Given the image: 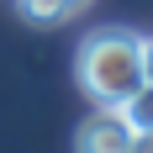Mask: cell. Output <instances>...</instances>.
I'll return each mask as SVG.
<instances>
[{
	"mask_svg": "<svg viewBox=\"0 0 153 153\" xmlns=\"http://www.w3.org/2000/svg\"><path fill=\"white\" fill-rule=\"evenodd\" d=\"M16 5H21V16L37 21V27H63V21L79 16L90 0H16Z\"/></svg>",
	"mask_w": 153,
	"mask_h": 153,
	"instance_id": "3",
	"label": "cell"
},
{
	"mask_svg": "<svg viewBox=\"0 0 153 153\" xmlns=\"http://www.w3.org/2000/svg\"><path fill=\"white\" fill-rule=\"evenodd\" d=\"M122 116L132 122V132H153V85H137V90L122 100Z\"/></svg>",
	"mask_w": 153,
	"mask_h": 153,
	"instance_id": "4",
	"label": "cell"
},
{
	"mask_svg": "<svg viewBox=\"0 0 153 153\" xmlns=\"http://www.w3.org/2000/svg\"><path fill=\"white\" fill-rule=\"evenodd\" d=\"M74 74L95 106H122L143 85V37L132 27H95L79 42Z\"/></svg>",
	"mask_w": 153,
	"mask_h": 153,
	"instance_id": "1",
	"label": "cell"
},
{
	"mask_svg": "<svg viewBox=\"0 0 153 153\" xmlns=\"http://www.w3.org/2000/svg\"><path fill=\"white\" fill-rule=\"evenodd\" d=\"M143 85H153V37H143Z\"/></svg>",
	"mask_w": 153,
	"mask_h": 153,
	"instance_id": "5",
	"label": "cell"
},
{
	"mask_svg": "<svg viewBox=\"0 0 153 153\" xmlns=\"http://www.w3.org/2000/svg\"><path fill=\"white\" fill-rule=\"evenodd\" d=\"M127 153H153V132H137V137H132V148Z\"/></svg>",
	"mask_w": 153,
	"mask_h": 153,
	"instance_id": "6",
	"label": "cell"
},
{
	"mask_svg": "<svg viewBox=\"0 0 153 153\" xmlns=\"http://www.w3.org/2000/svg\"><path fill=\"white\" fill-rule=\"evenodd\" d=\"M132 137H137V132H132V122L122 116V106H95V116L79 122L74 148L79 153H127Z\"/></svg>",
	"mask_w": 153,
	"mask_h": 153,
	"instance_id": "2",
	"label": "cell"
}]
</instances>
